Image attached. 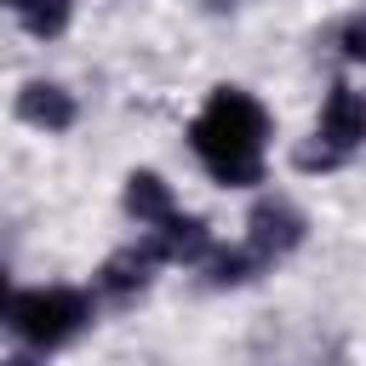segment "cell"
<instances>
[{"label": "cell", "instance_id": "6da1fadb", "mask_svg": "<svg viewBox=\"0 0 366 366\" xmlns=\"http://www.w3.org/2000/svg\"><path fill=\"white\" fill-rule=\"evenodd\" d=\"M263 137H269V109L240 86H212L206 109L189 120V149L223 189L263 183Z\"/></svg>", "mask_w": 366, "mask_h": 366}, {"label": "cell", "instance_id": "7a4b0ae2", "mask_svg": "<svg viewBox=\"0 0 366 366\" xmlns=\"http://www.w3.org/2000/svg\"><path fill=\"white\" fill-rule=\"evenodd\" d=\"M86 320H92V303L69 286H34L6 303V326L34 349H63Z\"/></svg>", "mask_w": 366, "mask_h": 366}, {"label": "cell", "instance_id": "3957f363", "mask_svg": "<svg viewBox=\"0 0 366 366\" xmlns=\"http://www.w3.org/2000/svg\"><path fill=\"white\" fill-rule=\"evenodd\" d=\"M303 234H309V217H303L286 194H263V200L252 206V217H246V246H252L263 263H274V257L297 252V246H303Z\"/></svg>", "mask_w": 366, "mask_h": 366}, {"label": "cell", "instance_id": "277c9868", "mask_svg": "<svg viewBox=\"0 0 366 366\" xmlns=\"http://www.w3.org/2000/svg\"><path fill=\"white\" fill-rule=\"evenodd\" d=\"M315 137L349 160V154L366 143V92H355V86H332L326 103H320V132H315Z\"/></svg>", "mask_w": 366, "mask_h": 366}, {"label": "cell", "instance_id": "5b68a950", "mask_svg": "<svg viewBox=\"0 0 366 366\" xmlns=\"http://www.w3.org/2000/svg\"><path fill=\"white\" fill-rule=\"evenodd\" d=\"M143 246H149L154 263H206V257H212V229H206L200 217L172 212L166 223H154V229L143 234Z\"/></svg>", "mask_w": 366, "mask_h": 366}, {"label": "cell", "instance_id": "8992f818", "mask_svg": "<svg viewBox=\"0 0 366 366\" xmlns=\"http://www.w3.org/2000/svg\"><path fill=\"white\" fill-rule=\"evenodd\" d=\"M17 120L34 126V132H69V126L80 120V103H74V92H63L57 80H29V86L17 92Z\"/></svg>", "mask_w": 366, "mask_h": 366}, {"label": "cell", "instance_id": "52a82bcc", "mask_svg": "<svg viewBox=\"0 0 366 366\" xmlns=\"http://www.w3.org/2000/svg\"><path fill=\"white\" fill-rule=\"evenodd\" d=\"M126 212H132L143 229H154V223H166V217L177 212V194H172V183H166L160 172H132V177H126Z\"/></svg>", "mask_w": 366, "mask_h": 366}, {"label": "cell", "instance_id": "ba28073f", "mask_svg": "<svg viewBox=\"0 0 366 366\" xmlns=\"http://www.w3.org/2000/svg\"><path fill=\"white\" fill-rule=\"evenodd\" d=\"M149 274H154L149 246H120V252L97 269V286H103L109 297H132V292H143V286H149Z\"/></svg>", "mask_w": 366, "mask_h": 366}, {"label": "cell", "instance_id": "9c48e42d", "mask_svg": "<svg viewBox=\"0 0 366 366\" xmlns=\"http://www.w3.org/2000/svg\"><path fill=\"white\" fill-rule=\"evenodd\" d=\"M206 269H212V286H246V280H257L263 257H257L252 246H234V252H217Z\"/></svg>", "mask_w": 366, "mask_h": 366}, {"label": "cell", "instance_id": "30bf717a", "mask_svg": "<svg viewBox=\"0 0 366 366\" xmlns=\"http://www.w3.org/2000/svg\"><path fill=\"white\" fill-rule=\"evenodd\" d=\"M17 17H23V29H29L34 40H51V34L69 29V0H29Z\"/></svg>", "mask_w": 366, "mask_h": 366}, {"label": "cell", "instance_id": "8fae6325", "mask_svg": "<svg viewBox=\"0 0 366 366\" xmlns=\"http://www.w3.org/2000/svg\"><path fill=\"white\" fill-rule=\"evenodd\" d=\"M337 51L349 63H366V11H355V17L337 23Z\"/></svg>", "mask_w": 366, "mask_h": 366}, {"label": "cell", "instance_id": "7c38bea8", "mask_svg": "<svg viewBox=\"0 0 366 366\" xmlns=\"http://www.w3.org/2000/svg\"><path fill=\"white\" fill-rule=\"evenodd\" d=\"M292 160H297L303 172H337V166H343V154H337V149H326L320 137H315V143H303V149H297Z\"/></svg>", "mask_w": 366, "mask_h": 366}, {"label": "cell", "instance_id": "4fadbf2b", "mask_svg": "<svg viewBox=\"0 0 366 366\" xmlns=\"http://www.w3.org/2000/svg\"><path fill=\"white\" fill-rule=\"evenodd\" d=\"M6 303H11V280H6V269H0V315H6Z\"/></svg>", "mask_w": 366, "mask_h": 366}, {"label": "cell", "instance_id": "5bb4252c", "mask_svg": "<svg viewBox=\"0 0 366 366\" xmlns=\"http://www.w3.org/2000/svg\"><path fill=\"white\" fill-rule=\"evenodd\" d=\"M0 366H34V360H23V355H17V360H0Z\"/></svg>", "mask_w": 366, "mask_h": 366}]
</instances>
